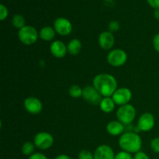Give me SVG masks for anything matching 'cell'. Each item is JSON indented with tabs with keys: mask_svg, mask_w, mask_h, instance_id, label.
Wrapping results in <instances>:
<instances>
[{
	"mask_svg": "<svg viewBox=\"0 0 159 159\" xmlns=\"http://www.w3.org/2000/svg\"><path fill=\"white\" fill-rule=\"evenodd\" d=\"M93 86L102 97H110L117 89V82L112 75L102 73L95 76Z\"/></svg>",
	"mask_w": 159,
	"mask_h": 159,
	"instance_id": "1",
	"label": "cell"
},
{
	"mask_svg": "<svg viewBox=\"0 0 159 159\" xmlns=\"http://www.w3.org/2000/svg\"><path fill=\"white\" fill-rule=\"evenodd\" d=\"M119 146L123 151L130 154H136L142 147L141 138L134 132L124 133L119 139Z\"/></svg>",
	"mask_w": 159,
	"mask_h": 159,
	"instance_id": "2",
	"label": "cell"
},
{
	"mask_svg": "<svg viewBox=\"0 0 159 159\" xmlns=\"http://www.w3.org/2000/svg\"><path fill=\"white\" fill-rule=\"evenodd\" d=\"M136 117V110L134 107L130 104L120 106L116 111L117 120L125 125L130 124Z\"/></svg>",
	"mask_w": 159,
	"mask_h": 159,
	"instance_id": "3",
	"label": "cell"
},
{
	"mask_svg": "<svg viewBox=\"0 0 159 159\" xmlns=\"http://www.w3.org/2000/svg\"><path fill=\"white\" fill-rule=\"evenodd\" d=\"M18 37L21 43L25 45H32L37 41L39 34L35 27L32 26H25L19 30Z\"/></svg>",
	"mask_w": 159,
	"mask_h": 159,
	"instance_id": "4",
	"label": "cell"
},
{
	"mask_svg": "<svg viewBox=\"0 0 159 159\" xmlns=\"http://www.w3.org/2000/svg\"><path fill=\"white\" fill-rule=\"evenodd\" d=\"M107 61L113 67H120L127 62V54L122 49H113L107 54Z\"/></svg>",
	"mask_w": 159,
	"mask_h": 159,
	"instance_id": "5",
	"label": "cell"
},
{
	"mask_svg": "<svg viewBox=\"0 0 159 159\" xmlns=\"http://www.w3.org/2000/svg\"><path fill=\"white\" fill-rule=\"evenodd\" d=\"M34 144L40 150H48L54 144V138L48 132H40L34 137Z\"/></svg>",
	"mask_w": 159,
	"mask_h": 159,
	"instance_id": "6",
	"label": "cell"
},
{
	"mask_svg": "<svg viewBox=\"0 0 159 159\" xmlns=\"http://www.w3.org/2000/svg\"><path fill=\"white\" fill-rule=\"evenodd\" d=\"M82 98L84 100L93 106L99 105L102 99V96L93 85H87L83 89Z\"/></svg>",
	"mask_w": 159,
	"mask_h": 159,
	"instance_id": "7",
	"label": "cell"
},
{
	"mask_svg": "<svg viewBox=\"0 0 159 159\" xmlns=\"http://www.w3.org/2000/svg\"><path fill=\"white\" fill-rule=\"evenodd\" d=\"M132 98V93L130 89L128 88H125V87H122V88H118L115 91L113 95L112 96V99H113L116 105L120 106L126 105L128 104L130 99Z\"/></svg>",
	"mask_w": 159,
	"mask_h": 159,
	"instance_id": "8",
	"label": "cell"
},
{
	"mask_svg": "<svg viewBox=\"0 0 159 159\" xmlns=\"http://www.w3.org/2000/svg\"><path fill=\"white\" fill-rule=\"evenodd\" d=\"M54 29L56 33L61 36H68L72 31V25L66 18L59 17L56 19L54 23Z\"/></svg>",
	"mask_w": 159,
	"mask_h": 159,
	"instance_id": "9",
	"label": "cell"
},
{
	"mask_svg": "<svg viewBox=\"0 0 159 159\" xmlns=\"http://www.w3.org/2000/svg\"><path fill=\"white\" fill-rule=\"evenodd\" d=\"M155 120L153 115L150 113H144L139 117L138 121V127L140 130L148 132L154 128Z\"/></svg>",
	"mask_w": 159,
	"mask_h": 159,
	"instance_id": "10",
	"label": "cell"
},
{
	"mask_svg": "<svg viewBox=\"0 0 159 159\" xmlns=\"http://www.w3.org/2000/svg\"><path fill=\"white\" fill-rule=\"evenodd\" d=\"M24 107L31 114H38L43 110L41 101L36 97H28L24 100Z\"/></svg>",
	"mask_w": 159,
	"mask_h": 159,
	"instance_id": "11",
	"label": "cell"
},
{
	"mask_svg": "<svg viewBox=\"0 0 159 159\" xmlns=\"http://www.w3.org/2000/svg\"><path fill=\"white\" fill-rule=\"evenodd\" d=\"M99 44L102 49L105 51H109L112 49L115 43V38L113 33L110 31H104L99 34Z\"/></svg>",
	"mask_w": 159,
	"mask_h": 159,
	"instance_id": "12",
	"label": "cell"
},
{
	"mask_svg": "<svg viewBox=\"0 0 159 159\" xmlns=\"http://www.w3.org/2000/svg\"><path fill=\"white\" fill-rule=\"evenodd\" d=\"M94 159H115V154L111 147L107 144L99 145L94 152Z\"/></svg>",
	"mask_w": 159,
	"mask_h": 159,
	"instance_id": "13",
	"label": "cell"
},
{
	"mask_svg": "<svg viewBox=\"0 0 159 159\" xmlns=\"http://www.w3.org/2000/svg\"><path fill=\"white\" fill-rule=\"evenodd\" d=\"M50 51L54 57L57 58H62L66 55L68 52L67 46L61 40H55L51 43Z\"/></svg>",
	"mask_w": 159,
	"mask_h": 159,
	"instance_id": "14",
	"label": "cell"
},
{
	"mask_svg": "<svg viewBox=\"0 0 159 159\" xmlns=\"http://www.w3.org/2000/svg\"><path fill=\"white\" fill-rule=\"evenodd\" d=\"M107 130L111 136L122 135L124 131V125L118 120L110 121L107 126Z\"/></svg>",
	"mask_w": 159,
	"mask_h": 159,
	"instance_id": "15",
	"label": "cell"
},
{
	"mask_svg": "<svg viewBox=\"0 0 159 159\" xmlns=\"http://www.w3.org/2000/svg\"><path fill=\"white\" fill-rule=\"evenodd\" d=\"M115 105H116V103L111 97H103L100 104H99V107L102 112L109 113L114 110Z\"/></svg>",
	"mask_w": 159,
	"mask_h": 159,
	"instance_id": "16",
	"label": "cell"
},
{
	"mask_svg": "<svg viewBox=\"0 0 159 159\" xmlns=\"http://www.w3.org/2000/svg\"><path fill=\"white\" fill-rule=\"evenodd\" d=\"M55 30L51 26H44L40 30L39 33V37L44 41H51L55 37Z\"/></svg>",
	"mask_w": 159,
	"mask_h": 159,
	"instance_id": "17",
	"label": "cell"
},
{
	"mask_svg": "<svg viewBox=\"0 0 159 159\" xmlns=\"http://www.w3.org/2000/svg\"><path fill=\"white\" fill-rule=\"evenodd\" d=\"M68 52L71 55H77L82 50V42L79 39H72L67 45Z\"/></svg>",
	"mask_w": 159,
	"mask_h": 159,
	"instance_id": "18",
	"label": "cell"
},
{
	"mask_svg": "<svg viewBox=\"0 0 159 159\" xmlns=\"http://www.w3.org/2000/svg\"><path fill=\"white\" fill-rule=\"evenodd\" d=\"M12 23L16 28L20 30L23 27H24L26 25V20H25V18L23 16L20 15V14H16L13 16L12 20Z\"/></svg>",
	"mask_w": 159,
	"mask_h": 159,
	"instance_id": "19",
	"label": "cell"
},
{
	"mask_svg": "<svg viewBox=\"0 0 159 159\" xmlns=\"http://www.w3.org/2000/svg\"><path fill=\"white\" fill-rule=\"evenodd\" d=\"M82 92H83V89L78 85H71L68 89V93L74 99H78L82 96Z\"/></svg>",
	"mask_w": 159,
	"mask_h": 159,
	"instance_id": "20",
	"label": "cell"
},
{
	"mask_svg": "<svg viewBox=\"0 0 159 159\" xmlns=\"http://www.w3.org/2000/svg\"><path fill=\"white\" fill-rule=\"evenodd\" d=\"M34 149H35V145L33 143L27 141L24 143L22 147V153L26 156H30L31 155L34 154Z\"/></svg>",
	"mask_w": 159,
	"mask_h": 159,
	"instance_id": "21",
	"label": "cell"
},
{
	"mask_svg": "<svg viewBox=\"0 0 159 159\" xmlns=\"http://www.w3.org/2000/svg\"><path fill=\"white\" fill-rule=\"evenodd\" d=\"M79 159H94V155L88 150H82L79 152Z\"/></svg>",
	"mask_w": 159,
	"mask_h": 159,
	"instance_id": "22",
	"label": "cell"
},
{
	"mask_svg": "<svg viewBox=\"0 0 159 159\" xmlns=\"http://www.w3.org/2000/svg\"><path fill=\"white\" fill-rule=\"evenodd\" d=\"M151 148L155 153L159 154V137L153 138L151 141Z\"/></svg>",
	"mask_w": 159,
	"mask_h": 159,
	"instance_id": "23",
	"label": "cell"
},
{
	"mask_svg": "<svg viewBox=\"0 0 159 159\" xmlns=\"http://www.w3.org/2000/svg\"><path fill=\"white\" fill-rule=\"evenodd\" d=\"M115 159H134L133 157H132L131 154L128 153L127 152H124V151H122V152H118L117 154H116L115 155Z\"/></svg>",
	"mask_w": 159,
	"mask_h": 159,
	"instance_id": "24",
	"label": "cell"
},
{
	"mask_svg": "<svg viewBox=\"0 0 159 159\" xmlns=\"http://www.w3.org/2000/svg\"><path fill=\"white\" fill-rule=\"evenodd\" d=\"M8 16V9L4 5H0V20L3 21Z\"/></svg>",
	"mask_w": 159,
	"mask_h": 159,
	"instance_id": "25",
	"label": "cell"
},
{
	"mask_svg": "<svg viewBox=\"0 0 159 159\" xmlns=\"http://www.w3.org/2000/svg\"><path fill=\"white\" fill-rule=\"evenodd\" d=\"M120 29V23L117 21L114 20V21H111L109 24V30L110 32L113 33L116 32L117 30H119Z\"/></svg>",
	"mask_w": 159,
	"mask_h": 159,
	"instance_id": "26",
	"label": "cell"
},
{
	"mask_svg": "<svg viewBox=\"0 0 159 159\" xmlns=\"http://www.w3.org/2000/svg\"><path fill=\"white\" fill-rule=\"evenodd\" d=\"M152 43H153L154 49L159 53V34H157L153 37V40H152Z\"/></svg>",
	"mask_w": 159,
	"mask_h": 159,
	"instance_id": "27",
	"label": "cell"
},
{
	"mask_svg": "<svg viewBox=\"0 0 159 159\" xmlns=\"http://www.w3.org/2000/svg\"><path fill=\"white\" fill-rule=\"evenodd\" d=\"M28 159H48V158H47L46 155H43V153L37 152V153H34L33 155H31L30 156H29Z\"/></svg>",
	"mask_w": 159,
	"mask_h": 159,
	"instance_id": "28",
	"label": "cell"
},
{
	"mask_svg": "<svg viewBox=\"0 0 159 159\" xmlns=\"http://www.w3.org/2000/svg\"><path fill=\"white\" fill-rule=\"evenodd\" d=\"M134 159H150L149 158L148 155L146 153L143 152H138V153H136L134 155Z\"/></svg>",
	"mask_w": 159,
	"mask_h": 159,
	"instance_id": "29",
	"label": "cell"
},
{
	"mask_svg": "<svg viewBox=\"0 0 159 159\" xmlns=\"http://www.w3.org/2000/svg\"><path fill=\"white\" fill-rule=\"evenodd\" d=\"M147 2L151 7L155 9H159V0H147Z\"/></svg>",
	"mask_w": 159,
	"mask_h": 159,
	"instance_id": "30",
	"label": "cell"
},
{
	"mask_svg": "<svg viewBox=\"0 0 159 159\" xmlns=\"http://www.w3.org/2000/svg\"><path fill=\"white\" fill-rule=\"evenodd\" d=\"M54 159H71L68 155H65V154H62V155H57Z\"/></svg>",
	"mask_w": 159,
	"mask_h": 159,
	"instance_id": "31",
	"label": "cell"
},
{
	"mask_svg": "<svg viewBox=\"0 0 159 159\" xmlns=\"http://www.w3.org/2000/svg\"><path fill=\"white\" fill-rule=\"evenodd\" d=\"M154 16L157 20H159V9H155V12H154Z\"/></svg>",
	"mask_w": 159,
	"mask_h": 159,
	"instance_id": "32",
	"label": "cell"
}]
</instances>
